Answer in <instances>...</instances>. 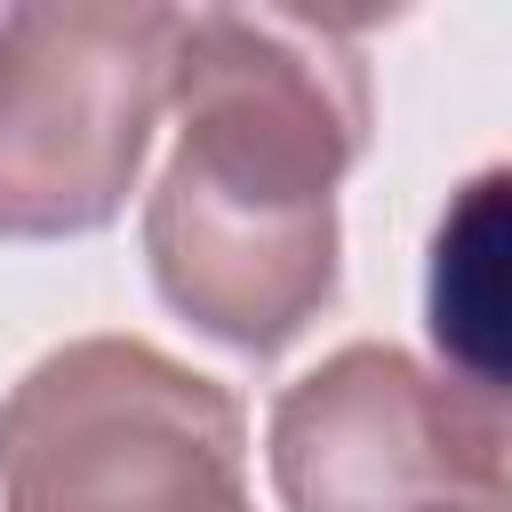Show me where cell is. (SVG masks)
<instances>
[{
	"instance_id": "2",
	"label": "cell",
	"mask_w": 512,
	"mask_h": 512,
	"mask_svg": "<svg viewBox=\"0 0 512 512\" xmlns=\"http://www.w3.org/2000/svg\"><path fill=\"white\" fill-rule=\"evenodd\" d=\"M184 8H8L0 16V240L104 232L176 88Z\"/></svg>"
},
{
	"instance_id": "6",
	"label": "cell",
	"mask_w": 512,
	"mask_h": 512,
	"mask_svg": "<svg viewBox=\"0 0 512 512\" xmlns=\"http://www.w3.org/2000/svg\"><path fill=\"white\" fill-rule=\"evenodd\" d=\"M424 336L472 400H512V160L472 168L424 248Z\"/></svg>"
},
{
	"instance_id": "1",
	"label": "cell",
	"mask_w": 512,
	"mask_h": 512,
	"mask_svg": "<svg viewBox=\"0 0 512 512\" xmlns=\"http://www.w3.org/2000/svg\"><path fill=\"white\" fill-rule=\"evenodd\" d=\"M0 512H256L248 416L144 336H72L0 400Z\"/></svg>"
},
{
	"instance_id": "7",
	"label": "cell",
	"mask_w": 512,
	"mask_h": 512,
	"mask_svg": "<svg viewBox=\"0 0 512 512\" xmlns=\"http://www.w3.org/2000/svg\"><path fill=\"white\" fill-rule=\"evenodd\" d=\"M464 448H472L480 504H512V400H472L464 392Z\"/></svg>"
},
{
	"instance_id": "8",
	"label": "cell",
	"mask_w": 512,
	"mask_h": 512,
	"mask_svg": "<svg viewBox=\"0 0 512 512\" xmlns=\"http://www.w3.org/2000/svg\"><path fill=\"white\" fill-rule=\"evenodd\" d=\"M440 512H512V504H440Z\"/></svg>"
},
{
	"instance_id": "4",
	"label": "cell",
	"mask_w": 512,
	"mask_h": 512,
	"mask_svg": "<svg viewBox=\"0 0 512 512\" xmlns=\"http://www.w3.org/2000/svg\"><path fill=\"white\" fill-rule=\"evenodd\" d=\"M176 144L232 168L336 192L368 152V48L352 24L288 8H184L176 16Z\"/></svg>"
},
{
	"instance_id": "5",
	"label": "cell",
	"mask_w": 512,
	"mask_h": 512,
	"mask_svg": "<svg viewBox=\"0 0 512 512\" xmlns=\"http://www.w3.org/2000/svg\"><path fill=\"white\" fill-rule=\"evenodd\" d=\"M280 512H440L480 504L464 392L400 344H344L304 368L264 424Z\"/></svg>"
},
{
	"instance_id": "3",
	"label": "cell",
	"mask_w": 512,
	"mask_h": 512,
	"mask_svg": "<svg viewBox=\"0 0 512 512\" xmlns=\"http://www.w3.org/2000/svg\"><path fill=\"white\" fill-rule=\"evenodd\" d=\"M144 264L176 320L240 360H272L344 288L336 192H304L176 144L144 192Z\"/></svg>"
}]
</instances>
